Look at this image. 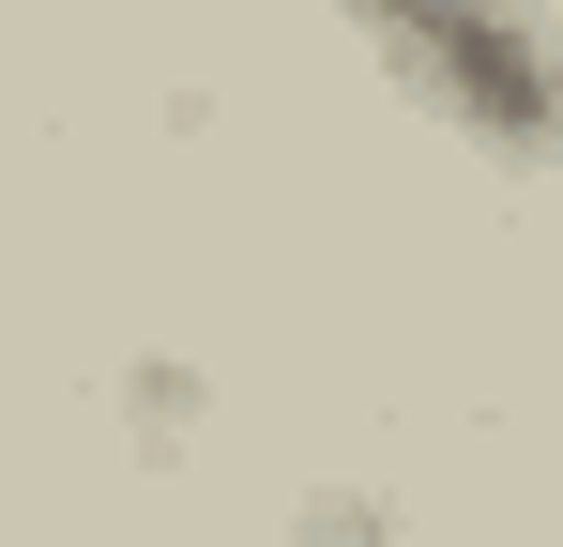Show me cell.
Listing matches in <instances>:
<instances>
[{"label":"cell","instance_id":"6da1fadb","mask_svg":"<svg viewBox=\"0 0 563 547\" xmlns=\"http://www.w3.org/2000/svg\"><path fill=\"white\" fill-rule=\"evenodd\" d=\"M380 46V77L411 107H442L457 137H487L503 168L549 137V46H533V0H335Z\"/></svg>","mask_w":563,"mask_h":547}]
</instances>
